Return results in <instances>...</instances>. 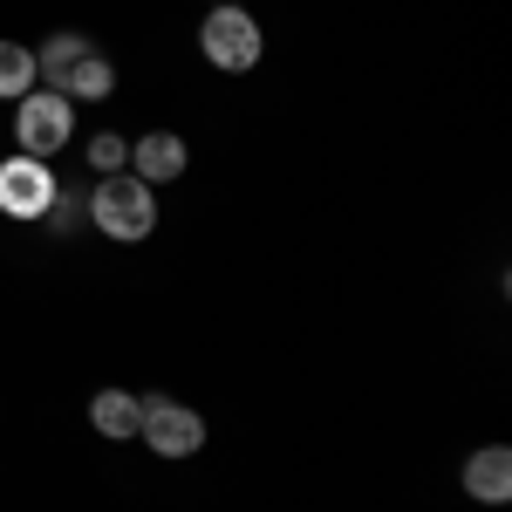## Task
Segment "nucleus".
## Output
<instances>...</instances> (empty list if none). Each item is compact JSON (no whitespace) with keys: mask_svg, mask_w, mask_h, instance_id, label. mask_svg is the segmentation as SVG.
<instances>
[{"mask_svg":"<svg viewBox=\"0 0 512 512\" xmlns=\"http://www.w3.org/2000/svg\"><path fill=\"white\" fill-rule=\"evenodd\" d=\"M82 198H89V219H96V233H103V239L137 246V239L158 233V192H151L137 171H110V178H96Z\"/></svg>","mask_w":512,"mask_h":512,"instance_id":"nucleus-1","label":"nucleus"},{"mask_svg":"<svg viewBox=\"0 0 512 512\" xmlns=\"http://www.w3.org/2000/svg\"><path fill=\"white\" fill-rule=\"evenodd\" d=\"M198 55H205L212 69H226V76H246V69L267 55V35H260V21L233 0V7H212V14L198 21Z\"/></svg>","mask_w":512,"mask_h":512,"instance_id":"nucleus-2","label":"nucleus"},{"mask_svg":"<svg viewBox=\"0 0 512 512\" xmlns=\"http://www.w3.org/2000/svg\"><path fill=\"white\" fill-rule=\"evenodd\" d=\"M76 137V103L62 96V89H28L21 103H14V144L28 151V158H55L62 144Z\"/></svg>","mask_w":512,"mask_h":512,"instance_id":"nucleus-3","label":"nucleus"},{"mask_svg":"<svg viewBox=\"0 0 512 512\" xmlns=\"http://www.w3.org/2000/svg\"><path fill=\"white\" fill-rule=\"evenodd\" d=\"M137 437L158 451V458H198L205 451V417L178 396H144V424Z\"/></svg>","mask_w":512,"mask_h":512,"instance_id":"nucleus-4","label":"nucleus"},{"mask_svg":"<svg viewBox=\"0 0 512 512\" xmlns=\"http://www.w3.org/2000/svg\"><path fill=\"white\" fill-rule=\"evenodd\" d=\"M55 192H62V185H55L48 158H28V151L0 158V212H7V219H48Z\"/></svg>","mask_w":512,"mask_h":512,"instance_id":"nucleus-5","label":"nucleus"},{"mask_svg":"<svg viewBox=\"0 0 512 512\" xmlns=\"http://www.w3.org/2000/svg\"><path fill=\"white\" fill-rule=\"evenodd\" d=\"M185 164H192V151H185V137L178 130H144L137 144H130V171L158 192V185H171V178H185Z\"/></svg>","mask_w":512,"mask_h":512,"instance_id":"nucleus-6","label":"nucleus"},{"mask_svg":"<svg viewBox=\"0 0 512 512\" xmlns=\"http://www.w3.org/2000/svg\"><path fill=\"white\" fill-rule=\"evenodd\" d=\"M465 492L485 499V506H506L512 499V451L506 444H478L465 458Z\"/></svg>","mask_w":512,"mask_h":512,"instance_id":"nucleus-7","label":"nucleus"},{"mask_svg":"<svg viewBox=\"0 0 512 512\" xmlns=\"http://www.w3.org/2000/svg\"><path fill=\"white\" fill-rule=\"evenodd\" d=\"M62 96H69V103H110V96H117V62H110V55L89 41V55H82L76 69H69Z\"/></svg>","mask_w":512,"mask_h":512,"instance_id":"nucleus-8","label":"nucleus"},{"mask_svg":"<svg viewBox=\"0 0 512 512\" xmlns=\"http://www.w3.org/2000/svg\"><path fill=\"white\" fill-rule=\"evenodd\" d=\"M89 424L103 437H137V424H144V396H130V390H96L89 396Z\"/></svg>","mask_w":512,"mask_h":512,"instance_id":"nucleus-9","label":"nucleus"},{"mask_svg":"<svg viewBox=\"0 0 512 512\" xmlns=\"http://www.w3.org/2000/svg\"><path fill=\"white\" fill-rule=\"evenodd\" d=\"M82 55H89V35H76V28L48 35V41L35 48V82H41V89H62V82H69V69H76Z\"/></svg>","mask_w":512,"mask_h":512,"instance_id":"nucleus-10","label":"nucleus"},{"mask_svg":"<svg viewBox=\"0 0 512 512\" xmlns=\"http://www.w3.org/2000/svg\"><path fill=\"white\" fill-rule=\"evenodd\" d=\"M35 89V48L28 41H0V103H21Z\"/></svg>","mask_w":512,"mask_h":512,"instance_id":"nucleus-11","label":"nucleus"},{"mask_svg":"<svg viewBox=\"0 0 512 512\" xmlns=\"http://www.w3.org/2000/svg\"><path fill=\"white\" fill-rule=\"evenodd\" d=\"M89 164H96V178H110V171H130V144H123L117 130H96V137H89Z\"/></svg>","mask_w":512,"mask_h":512,"instance_id":"nucleus-12","label":"nucleus"},{"mask_svg":"<svg viewBox=\"0 0 512 512\" xmlns=\"http://www.w3.org/2000/svg\"><path fill=\"white\" fill-rule=\"evenodd\" d=\"M212 7H233V0H212Z\"/></svg>","mask_w":512,"mask_h":512,"instance_id":"nucleus-13","label":"nucleus"}]
</instances>
